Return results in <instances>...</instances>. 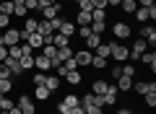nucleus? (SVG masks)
<instances>
[{"label":"nucleus","instance_id":"1","mask_svg":"<svg viewBox=\"0 0 156 114\" xmlns=\"http://www.w3.org/2000/svg\"><path fill=\"white\" fill-rule=\"evenodd\" d=\"M109 54L115 57L117 62H128V54H130V49L125 47V44H120V42H109Z\"/></svg>","mask_w":156,"mask_h":114},{"label":"nucleus","instance_id":"2","mask_svg":"<svg viewBox=\"0 0 156 114\" xmlns=\"http://www.w3.org/2000/svg\"><path fill=\"white\" fill-rule=\"evenodd\" d=\"M112 36H117L120 42H122V39H130V23H125V21L112 23Z\"/></svg>","mask_w":156,"mask_h":114},{"label":"nucleus","instance_id":"3","mask_svg":"<svg viewBox=\"0 0 156 114\" xmlns=\"http://www.w3.org/2000/svg\"><path fill=\"white\" fill-rule=\"evenodd\" d=\"M135 18H138L140 23H146V21H154L156 18V5H148V8H135Z\"/></svg>","mask_w":156,"mask_h":114},{"label":"nucleus","instance_id":"4","mask_svg":"<svg viewBox=\"0 0 156 114\" xmlns=\"http://www.w3.org/2000/svg\"><path fill=\"white\" fill-rule=\"evenodd\" d=\"M18 42H21V31L18 29H5L3 31V44L5 47H16Z\"/></svg>","mask_w":156,"mask_h":114},{"label":"nucleus","instance_id":"5","mask_svg":"<svg viewBox=\"0 0 156 114\" xmlns=\"http://www.w3.org/2000/svg\"><path fill=\"white\" fill-rule=\"evenodd\" d=\"M91 57H94V52H91V49H81V52H73V60H76V65H78V67L91 65Z\"/></svg>","mask_w":156,"mask_h":114},{"label":"nucleus","instance_id":"6","mask_svg":"<svg viewBox=\"0 0 156 114\" xmlns=\"http://www.w3.org/2000/svg\"><path fill=\"white\" fill-rule=\"evenodd\" d=\"M16 106L21 109V114H37V106H34V101L26 96V93H23V96L16 101Z\"/></svg>","mask_w":156,"mask_h":114},{"label":"nucleus","instance_id":"7","mask_svg":"<svg viewBox=\"0 0 156 114\" xmlns=\"http://www.w3.org/2000/svg\"><path fill=\"white\" fill-rule=\"evenodd\" d=\"M140 39H146V44L154 47V44H156V29L148 26V23H143V29H140Z\"/></svg>","mask_w":156,"mask_h":114},{"label":"nucleus","instance_id":"8","mask_svg":"<svg viewBox=\"0 0 156 114\" xmlns=\"http://www.w3.org/2000/svg\"><path fill=\"white\" fill-rule=\"evenodd\" d=\"M23 42H26V44H29L31 49H42V47H44V39H42V34H39V31L29 34V36L23 39Z\"/></svg>","mask_w":156,"mask_h":114},{"label":"nucleus","instance_id":"9","mask_svg":"<svg viewBox=\"0 0 156 114\" xmlns=\"http://www.w3.org/2000/svg\"><path fill=\"white\" fill-rule=\"evenodd\" d=\"M34 67H37L39 73H50V70H52V65H50V57H44V54L34 57Z\"/></svg>","mask_w":156,"mask_h":114},{"label":"nucleus","instance_id":"10","mask_svg":"<svg viewBox=\"0 0 156 114\" xmlns=\"http://www.w3.org/2000/svg\"><path fill=\"white\" fill-rule=\"evenodd\" d=\"M117 93H120V91H117V86H112V83H109V86H107V93H104V106L117 104Z\"/></svg>","mask_w":156,"mask_h":114},{"label":"nucleus","instance_id":"11","mask_svg":"<svg viewBox=\"0 0 156 114\" xmlns=\"http://www.w3.org/2000/svg\"><path fill=\"white\" fill-rule=\"evenodd\" d=\"M60 11H62V5L60 3H55V5H50V8H42V21H50V18H55V16H60Z\"/></svg>","mask_w":156,"mask_h":114},{"label":"nucleus","instance_id":"12","mask_svg":"<svg viewBox=\"0 0 156 114\" xmlns=\"http://www.w3.org/2000/svg\"><path fill=\"white\" fill-rule=\"evenodd\" d=\"M8 65V70H11V75H21L23 73V67H21V62L16 60V57H5V60H3Z\"/></svg>","mask_w":156,"mask_h":114},{"label":"nucleus","instance_id":"13","mask_svg":"<svg viewBox=\"0 0 156 114\" xmlns=\"http://www.w3.org/2000/svg\"><path fill=\"white\" fill-rule=\"evenodd\" d=\"M135 93H156V83L151 81V83H146V81H140V83H135Z\"/></svg>","mask_w":156,"mask_h":114},{"label":"nucleus","instance_id":"14","mask_svg":"<svg viewBox=\"0 0 156 114\" xmlns=\"http://www.w3.org/2000/svg\"><path fill=\"white\" fill-rule=\"evenodd\" d=\"M138 60H143V62H146V65H148V67H151V70H156V52H154V49H146V52H143V54H140Z\"/></svg>","mask_w":156,"mask_h":114},{"label":"nucleus","instance_id":"15","mask_svg":"<svg viewBox=\"0 0 156 114\" xmlns=\"http://www.w3.org/2000/svg\"><path fill=\"white\" fill-rule=\"evenodd\" d=\"M73 23H76V26H89V23H91V13L78 11V13H76V21H73Z\"/></svg>","mask_w":156,"mask_h":114},{"label":"nucleus","instance_id":"16","mask_svg":"<svg viewBox=\"0 0 156 114\" xmlns=\"http://www.w3.org/2000/svg\"><path fill=\"white\" fill-rule=\"evenodd\" d=\"M50 88H47V86H37V88H34V98H39V101H47V98H50Z\"/></svg>","mask_w":156,"mask_h":114},{"label":"nucleus","instance_id":"17","mask_svg":"<svg viewBox=\"0 0 156 114\" xmlns=\"http://www.w3.org/2000/svg\"><path fill=\"white\" fill-rule=\"evenodd\" d=\"M68 39H70V36H65V34H60V31L52 34V44H55L57 49H60V47H68Z\"/></svg>","mask_w":156,"mask_h":114},{"label":"nucleus","instance_id":"18","mask_svg":"<svg viewBox=\"0 0 156 114\" xmlns=\"http://www.w3.org/2000/svg\"><path fill=\"white\" fill-rule=\"evenodd\" d=\"M99 44H101V36H99V34H94V31H91L89 36H86V49H96Z\"/></svg>","mask_w":156,"mask_h":114},{"label":"nucleus","instance_id":"19","mask_svg":"<svg viewBox=\"0 0 156 114\" xmlns=\"http://www.w3.org/2000/svg\"><path fill=\"white\" fill-rule=\"evenodd\" d=\"M62 104H65L68 109H76V106H81V98H78L76 93H68V96L62 98Z\"/></svg>","mask_w":156,"mask_h":114},{"label":"nucleus","instance_id":"20","mask_svg":"<svg viewBox=\"0 0 156 114\" xmlns=\"http://www.w3.org/2000/svg\"><path fill=\"white\" fill-rule=\"evenodd\" d=\"M62 78H65V81L70 83V86H78V83L83 81V78H81V73H78V70H70V73H65V75H62Z\"/></svg>","mask_w":156,"mask_h":114},{"label":"nucleus","instance_id":"21","mask_svg":"<svg viewBox=\"0 0 156 114\" xmlns=\"http://www.w3.org/2000/svg\"><path fill=\"white\" fill-rule=\"evenodd\" d=\"M76 23L73 21H62V26H60V34H65V36H73V34H76Z\"/></svg>","mask_w":156,"mask_h":114},{"label":"nucleus","instance_id":"22","mask_svg":"<svg viewBox=\"0 0 156 114\" xmlns=\"http://www.w3.org/2000/svg\"><path fill=\"white\" fill-rule=\"evenodd\" d=\"M89 29H91L94 34H99V36H101V34L107 31V21H91V23H89Z\"/></svg>","mask_w":156,"mask_h":114},{"label":"nucleus","instance_id":"23","mask_svg":"<svg viewBox=\"0 0 156 114\" xmlns=\"http://www.w3.org/2000/svg\"><path fill=\"white\" fill-rule=\"evenodd\" d=\"M115 86H117V91H130V86H133V83H130V78H128V75H120Z\"/></svg>","mask_w":156,"mask_h":114},{"label":"nucleus","instance_id":"24","mask_svg":"<svg viewBox=\"0 0 156 114\" xmlns=\"http://www.w3.org/2000/svg\"><path fill=\"white\" fill-rule=\"evenodd\" d=\"M13 16L26 18V5H23V0H13Z\"/></svg>","mask_w":156,"mask_h":114},{"label":"nucleus","instance_id":"25","mask_svg":"<svg viewBox=\"0 0 156 114\" xmlns=\"http://www.w3.org/2000/svg\"><path fill=\"white\" fill-rule=\"evenodd\" d=\"M16 106V101H13V98H8V93H0V109H3V112H8V109H13Z\"/></svg>","mask_w":156,"mask_h":114},{"label":"nucleus","instance_id":"26","mask_svg":"<svg viewBox=\"0 0 156 114\" xmlns=\"http://www.w3.org/2000/svg\"><path fill=\"white\" fill-rule=\"evenodd\" d=\"M37 26H39L37 18H26V26L21 29V34H34V31H37Z\"/></svg>","mask_w":156,"mask_h":114},{"label":"nucleus","instance_id":"27","mask_svg":"<svg viewBox=\"0 0 156 114\" xmlns=\"http://www.w3.org/2000/svg\"><path fill=\"white\" fill-rule=\"evenodd\" d=\"M0 13L3 16H13V0H0Z\"/></svg>","mask_w":156,"mask_h":114},{"label":"nucleus","instance_id":"28","mask_svg":"<svg viewBox=\"0 0 156 114\" xmlns=\"http://www.w3.org/2000/svg\"><path fill=\"white\" fill-rule=\"evenodd\" d=\"M57 57H60L62 62H65V60H70V57H73V49H70V44H68V47H60V49H57Z\"/></svg>","mask_w":156,"mask_h":114},{"label":"nucleus","instance_id":"29","mask_svg":"<svg viewBox=\"0 0 156 114\" xmlns=\"http://www.w3.org/2000/svg\"><path fill=\"white\" fill-rule=\"evenodd\" d=\"M13 91V81L11 78H0V93H11Z\"/></svg>","mask_w":156,"mask_h":114},{"label":"nucleus","instance_id":"30","mask_svg":"<svg viewBox=\"0 0 156 114\" xmlns=\"http://www.w3.org/2000/svg\"><path fill=\"white\" fill-rule=\"evenodd\" d=\"M120 8H122L125 13H135V8H138V3H135V0H122V3H120Z\"/></svg>","mask_w":156,"mask_h":114},{"label":"nucleus","instance_id":"31","mask_svg":"<svg viewBox=\"0 0 156 114\" xmlns=\"http://www.w3.org/2000/svg\"><path fill=\"white\" fill-rule=\"evenodd\" d=\"M44 86L50 88V91H57V88H60V78H55V75H47Z\"/></svg>","mask_w":156,"mask_h":114},{"label":"nucleus","instance_id":"32","mask_svg":"<svg viewBox=\"0 0 156 114\" xmlns=\"http://www.w3.org/2000/svg\"><path fill=\"white\" fill-rule=\"evenodd\" d=\"M107 86H109L107 81H96V83H94V93H96V96H104V93H107Z\"/></svg>","mask_w":156,"mask_h":114},{"label":"nucleus","instance_id":"33","mask_svg":"<svg viewBox=\"0 0 156 114\" xmlns=\"http://www.w3.org/2000/svg\"><path fill=\"white\" fill-rule=\"evenodd\" d=\"M96 57H104V60H107V57H109V44H104V42H101L99 44V47H96Z\"/></svg>","mask_w":156,"mask_h":114},{"label":"nucleus","instance_id":"34","mask_svg":"<svg viewBox=\"0 0 156 114\" xmlns=\"http://www.w3.org/2000/svg\"><path fill=\"white\" fill-rule=\"evenodd\" d=\"M81 109H83L86 114H101L104 112V106H96V104H86V106H81Z\"/></svg>","mask_w":156,"mask_h":114},{"label":"nucleus","instance_id":"35","mask_svg":"<svg viewBox=\"0 0 156 114\" xmlns=\"http://www.w3.org/2000/svg\"><path fill=\"white\" fill-rule=\"evenodd\" d=\"M91 67L101 70V67H107V60H104V57H96V54H94V57H91Z\"/></svg>","mask_w":156,"mask_h":114},{"label":"nucleus","instance_id":"36","mask_svg":"<svg viewBox=\"0 0 156 114\" xmlns=\"http://www.w3.org/2000/svg\"><path fill=\"white\" fill-rule=\"evenodd\" d=\"M42 49H44V52H42V54H44V57H50V60H52V57H55V54H57V47H55V44H44V47H42Z\"/></svg>","mask_w":156,"mask_h":114},{"label":"nucleus","instance_id":"37","mask_svg":"<svg viewBox=\"0 0 156 114\" xmlns=\"http://www.w3.org/2000/svg\"><path fill=\"white\" fill-rule=\"evenodd\" d=\"M62 21H65V18H62V16H55V18H50V26H52V31H60Z\"/></svg>","mask_w":156,"mask_h":114},{"label":"nucleus","instance_id":"38","mask_svg":"<svg viewBox=\"0 0 156 114\" xmlns=\"http://www.w3.org/2000/svg\"><path fill=\"white\" fill-rule=\"evenodd\" d=\"M76 3H78V11H86V13H91V11H94L89 0H76Z\"/></svg>","mask_w":156,"mask_h":114},{"label":"nucleus","instance_id":"39","mask_svg":"<svg viewBox=\"0 0 156 114\" xmlns=\"http://www.w3.org/2000/svg\"><path fill=\"white\" fill-rule=\"evenodd\" d=\"M122 75H128V78H135V67H133V62L122 65Z\"/></svg>","mask_w":156,"mask_h":114},{"label":"nucleus","instance_id":"40","mask_svg":"<svg viewBox=\"0 0 156 114\" xmlns=\"http://www.w3.org/2000/svg\"><path fill=\"white\" fill-rule=\"evenodd\" d=\"M143 101L154 109V106H156V93H143Z\"/></svg>","mask_w":156,"mask_h":114},{"label":"nucleus","instance_id":"41","mask_svg":"<svg viewBox=\"0 0 156 114\" xmlns=\"http://www.w3.org/2000/svg\"><path fill=\"white\" fill-rule=\"evenodd\" d=\"M18 62H21V67H23V70H29V67H34V57H21Z\"/></svg>","mask_w":156,"mask_h":114},{"label":"nucleus","instance_id":"42","mask_svg":"<svg viewBox=\"0 0 156 114\" xmlns=\"http://www.w3.org/2000/svg\"><path fill=\"white\" fill-rule=\"evenodd\" d=\"M44 81H47V73H37L34 75V86H44Z\"/></svg>","mask_w":156,"mask_h":114},{"label":"nucleus","instance_id":"43","mask_svg":"<svg viewBox=\"0 0 156 114\" xmlns=\"http://www.w3.org/2000/svg\"><path fill=\"white\" fill-rule=\"evenodd\" d=\"M23 5H26V11H39V3H37V0H23Z\"/></svg>","mask_w":156,"mask_h":114},{"label":"nucleus","instance_id":"44","mask_svg":"<svg viewBox=\"0 0 156 114\" xmlns=\"http://www.w3.org/2000/svg\"><path fill=\"white\" fill-rule=\"evenodd\" d=\"M8 23H11V16H3V13H0V29H3V31H5V29H11Z\"/></svg>","mask_w":156,"mask_h":114},{"label":"nucleus","instance_id":"45","mask_svg":"<svg viewBox=\"0 0 156 114\" xmlns=\"http://www.w3.org/2000/svg\"><path fill=\"white\" fill-rule=\"evenodd\" d=\"M0 78H13V75H11V70H8V65H5V62H0Z\"/></svg>","mask_w":156,"mask_h":114},{"label":"nucleus","instance_id":"46","mask_svg":"<svg viewBox=\"0 0 156 114\" xmlns=\"http://www.w3.org/2000/svg\"><path fill=\"white\" fill-rule=\"evenodd\" d=\"M39 3V11H42V8H50V5H55L57 0H37Z\"/></svg>","mask_w":156,"mask_h":114},{"label":"nucleus","instance_id":"47","mask_svg":"<svg viewBox=\"0 0 156 114\" xmlns=\"http://www.w3.org/2000/svg\"><path fill=\"white\" fill-rule=\"evenodd\" d=\"M91 8H107V0H89Z\"/></svg>","mask_w":156,"mask_h":114},{"label":"nucleus","instance_id":"48","mask_svg":"<svg viewBox=\"0 0 156 114\" xmlns=\"http://www.w3.org/2000/svg\"><path fill=\"white\" fill-rule=\"evenodd\" d=\"M5 57H8V47H5V44H0V62L5 60Z\"/></svg>","mask_w":156,"mask_h":114},{"label":"nucleus","instance_id":"49","mask_svg":"<svg viewBox=\"0 0 156 114\" xmlns=\"http://www.w3.org/2000/svg\"><path fill=\"white\" fill-rule=\"evenodd\" d=\"M120 75H122V67L115 65V67H112V78H120Z\"/></svg>","mask_w":156,"mask_h":114},{"label":"nucleus","instance_id":"50","mask_svg":"<svg viewBox=\"0 0 156 114\" xmlns=\"http://www.w3.org/2000/svg\"><path fill=\"white\" fill-rule=\"evenodd\" d=\"M140 8H148V5H154V0H135Z\"/></svg>","mask_w":156,"mask_h":114},{"label":"nucleus","instance_id":"51","mask_svg":"<svg viewBox=\"0 0 156 114\" xmlns=\"http://www.w3.org/2000/svg\"><path fill=\"white\" fill-rule=\"evenodd\" d=\"M120 3H122V0H107V5H109V8H120Z\"/></svg>","mask_w":156,"mask_h":114},{"label":"nucleus","instance_id":"52","mask_svg":"<svg viewBox=\"0 0 156 114\" xmlns=\"http://www.w3.org/2000/svg\"><path fill=\"white\" fill-rule=\"evenodd\" d=\"M68 114H86V112H83V109H81V106H76V109H70V112H68Z\"/></svg>","mask_w":156,"mask_h":114},{"label":"nucleus","instance_id":"53","mask_svg":"<svg viewBox=\"0 0 156 114\" xmlns=\"http://www.w3.org/2000/svg\"><path fill=\"white\" fill-rule=\"evenodd\" d=\"M117 114H133V112H130V109H120Z\"/></svg>","mask_w":156,"mask_h":114},{"label":"nucleus","instance_id":"54","mask_svg":"<svg viewBox=\"0 0 156 114\" xmlns=\"http://www.w3.org/2000/svg\"><path fill=\"white\" fill-rule=\"evenodd\" d=\"M0 34H3V29H0Z\"/></svg>","mask_w":156,"mask_h":114},{"label":"nucleus","instance_id":"55","mask_svg":"<svg viewBox=\"0 0 156 114\" xmlns=\"http://www.w3.org/2000/svg\"><path fill=\"white\" fill-rule=\"evenodd\" d=\"M0 112H3V109H0Z\"/></svg>","mask_w":156,"mask_h":114}]
</instances>
